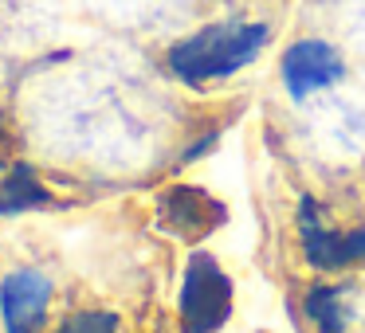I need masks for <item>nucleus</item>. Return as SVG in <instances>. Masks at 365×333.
<instances>
[{"instance_id":"1","label":"nucleus","mask_w":365,"mask_h":333,"mask_svg":"<svg viewBox=\"0 0 365 333\" xmlns=\"http://www.w3.org/2000/svg\"><path fill=\"white\" fill-rule=\"evenodd\" d=\"M267 24H247V20H224V24H208L200 32H192L189 40L173 43L169 51V67L177 79L205 87L216 79H232L236 71H244L247 63H255L267 43Z\"/></svg>"},{"instance_id":"7","label":"nucleus","mask_w":365,"mask_h":333,"mask_svg":"<svg viewBox=\"0 0 365 333\" xmlns=\"http://www.w3.org/2000/svg\"><path fill=\"white\" fill-rule=\"evenodd\" d=\"M48 189L36 181L32 165H16L4 181H0V212H24V208L48 204Z\"/></svg>"},{"instance_id":"9","label":"nucleus","mask_w":365,"mask_h":333,"mask_svg":"<svg viewBox=\"0 0 365 333\" xmlns=\"http://www.w3.org/2000/svg\"><path fill=\"white\" fill-rule=\"evenodd\" d=\"M56 333H118V317L114 314H75Z\"/></svg>"},{"instance_id":"2","label":"nucleus","mask_w":365,"mask_h":333,"mask_svg":"<svg viewBox=\"0 0 365 333\" xmlns=\"http://www.w3.org/2000/svg\"><path fill=\"white\" fill-rule=\"evenodd\" d=\"M232 314V282L212 255H192L181 282L185 333H216Z\"/></svg>"},{"instance_id":"6","label":"nucleus","mask_w":365,"mask_h":333,"mask_svg":"<svg viewBox=\"0 0 365 333\" xmlns=\"http://www.w3.org/2000/svg\"><path fill=\"white\" fill-rule=\"evenodd\" d=\"M161 220L169 223V231L192 239V236L212 231V223L224 220V208L197 189H173L161 196Z\"/></svg>"},{"instance_id":"5","label":"nucleus","mask_w":365,"mask_h":333,"mask_svg":"<svg viewBox=\"0 0 365 333\" xmlns=\"http://www.w3.org/2000/svg\"><path fill=\"white\" fill-rule=\"evenodd\" d=\"M51 282L36 270H16L0 286V310H4V329L9 333H36L48 314Z\"/></svg>"},{"instance_id":"8","label":"nucleus","mask_w":365,"mask_h":333,"mask_svg":"<svg viewBox=\"0 0 365 333\" xmlns=\"http://www.w3.org/2000/svg\"><path fill=\"white\" fill-rule=\"evenodd\" d=\"M307 314L318 322L322 333H341V325H346V290L341 286H314L307 294Z\"/></svg>"},{"instance_id":"4","label":"nucleus","mask_w":365,"mask_h":333,"mask_svg":"<svg viewBox=\"0 0 365 333\" xmlns=\"http://www.w3.org/2000/svg\"><path fill=\"white\" fill-rule=\"evenodd\" d=\"M279 75H283V87L291 98H307L322 87H334L341 79V56L322 40H299L283 51V63H279Z\"/></svg>"},{"instance_id":"3","label":"nucleus","mask_w":365,"mask_h":333,"mask_svg":"<svg viewBox=\"0 0 365 333\" xmlns=\"http://www.w3.org/2000/svg\"><path fill=\"white\" fill-rule=\"evenodd\" d=\"M299 236L307 247V259L318 270H338L349 263H365V228L357 231H334L322 223L314 200H302L299 208Z\"/></svg>"}]
</instances>
